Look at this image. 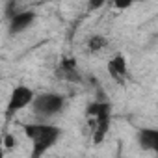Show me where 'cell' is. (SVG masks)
I'll return each mask as SVG.
<instances>
[{"mask_svg":"<svg viewBox=\"0 0 158 158\" xmlns=\"http://www.w3.org/2000/svg\"><path fill=\"white\" fill-rule=\"evenodd\" d=\"M63 104H65V99L58 93H41V95L34 97V101H32L34 112L41 117H52V115L60 114Z\"/></svg>","mask_w":158,"mask_h":158,"instance_id":"obj_2","label":"cell"},{"mask_svg":"<svg viewBox=\"0 0 158 158\" xmlns=\"http://www.w3.org/2000/svg\"><path fill=\"white\" fill-rule=\"evenodd\" d=\"M35 19L34 11H19V13H11L10 17V34H21L24 32Z\"/></svg>","mask_w":158,"mask_h":158,"instance_id":"obj_4","label":"cell"},{"mask_svg":"<svg viewBox=\"0 0 158 158\" xmlns=\"http://www.w3.org/2000/svg\"><path fill=\"white\" fill-rule=\"evenodd\" d=\"M114 6L119 8V10H125V8H130L132 2H130V0H125V2H114Z\"/></svg>","mask_w":158,"mask_h":158,"instance_id":"obj_10","label":"cell"},{"mask_svg":"<svg viewBox=\"0 0 158 158\" xmlns=\"http://www.w3.org/2000/svg\"><path fill=\"white\" fill-rule=\"evenodd\" d=\"M0 158H6L4 156V149H0Z\"/></svg>","mask_w":158,"mask_h":158,"instance_id":"obj_13","label":"cell"},{"mask_svg":"<svg viewBox=\"0 0 158 158\" xmlns=\"http://www.w3.org/2000/svg\"><path fill=\"white\" fill-rule=\"evenodd\" d=\"M104 2H102V0H99V2H91V8H101Z\"/></svg>","mask_w":158,"mask_h":158,"instance_id":"obj_11","label":"cell"},{"mask_svg":"<svg viewBox=\"0 0 158 158\" xmlns=\"http://www.w3.org/2000/svg\"><path fill=\"white\" fill-rule=\"evenodd\" d=\"M34 89H30L28 86H15L13 89H11V95H10V99H8V106H6V121H10L17 112H21V110H24L26 106H30L32 104V101H34Z\"/></svg>","mask_w":158,"mask_h":158,"instance_id":"obj_3","label":"cell"},{"mask_svg":"<svg viewBox=\"0 0 158 158\" xmlns=\"http://www.w3.org/2000/svg\"><path fill=\"white\" fill-rule=\"evenodd\" d=\"M26 138L32 141V154L30 158H43L45 152L58 143L61 138V128L48 123H26L23 125Z\"/></svg>","mask_w":158,"mask_h":158,"instance_id":"obj_1","label":"cell"},{"mask_svg":"<svg viewBox=\"0 0 158 158\" xmlns=\"http://www.w3.org/2000/svg\"><path fill=\"white\" fill-rule=\"evenodd\" d=\"M138 141L145 151H156L158 149V130L156 128L138 130Z\"/></svg>","mask_w":158,"mask_h":158,"instance_id":"obj_6","label":"cell"},{"mask_svg":"<svg viewBox=\"0 0 158 158\" xmlns=\"http://www.w3.org/2000/svg\"><path fill=\"white\" fill-rule=\"evenodd\" d=\"M108 73L114 80L125 82V78L128 76V69H127V60H125L123 54H117L108 61Z\"/></svg>","mask_w":158,"mask_h":158,"instance_id":"obj_5","label":"cell"},{"mask_svg":"<svg viewBox=\"0 0 158 158\" xmlns=\"http://www.w3.org/2000/svg\"><path fill=\"white\" fill-rule=\"evenodd\" d=\"M2 149H4V151H13V149H15V138H13V134H4Z\"/></svg>","mask_w":158,"mask_h":158,"instance_id":"obj_9","label":"cell"},{"mask_svg":"<svg viewBox=\"0 0 158 158\" xmlns=\"http://www.w3.org/2000/svg\"><path fill=\"white\" fill-rule=\"evenodd\" d=\"M106 45H108V41H106L104 35H91L89 41H88V47H89L91 52H99V50H102Z\"/></svg>","mask_w":158,"mask_h":158,"instance_id":"obj_8","label":"cell"},{"mask_svg":"<svg viewBox=\"0 0 158 158\" xmlns=\"http://www.w3.org/2000/svg\"><path fill=\"white\" fill-rule=\"evenodd\" d=\"M58 73H60L61 78H65V80H69V82H80L82 80L80 74H78V71H76V61L73 58H65L60 63Z\"/></svg>","mask_w":158,"mask_h":158,"instance_id":"obj_7","label":"cell"},{"mask_svg":"<svg viewBox=\"0 0 158 158\" xmlns=\"http://www.w3.org/2000/svg\"><path fill=\"white\" fill-rule=\"evenodd\" d=\"M2 139H4V134H0V149H2Z\"/></svg>","mask_w":158,"mask_h":158,"instance_id":"obj_12","label":"cell"}]
</instances>
